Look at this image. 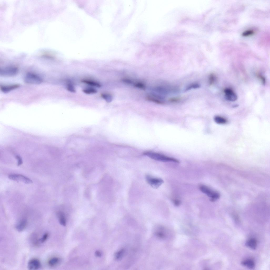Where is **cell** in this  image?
<instances>
[{
	"instance_id": "cell-3",
	"label": "cell",
	"mask_w": 270,
	"mask_h": 270,
	"mask_svg": "<svg viewBox=\"0 0 270 270\" xmlns=\"http://www.w3.org/2000/svg\"><path fill=\"white\" fill-rule=\"evenodd\" d=\"M24 80L26 83L33 84H40L43 81L40 76L31 73H28L26 75Z\"/></svg>"
},
{
	"instance_id": "cell-23",
	"label": "cell",
	"mask_w": 270,
	"mask_h": 270,
	"mask_svg": "<svg viewBox=\"0 0 270 270\" xmlns=\"http://www.w3.org/2000/svg\"><path fill=\"white\" fill-rule=\"evenodd\" d=\"M83 92L87 94H94L97 93V91L95 89L92 88H89L83 89Z\"/></svg>"
},
{
	"instance_id": "cell-24",
	"label": "cell",
	"mask_w": 270,
	"mask_h": 270,
	"mask_svg": "<svg viewBox=\"0 0 270 270\" xmlns=\"http://www.w3.org/2000/svg\"><path fill=\"white\" fill-rule=\"evenodd\" d=\"M134 86L135 87L143 90H145L146 88L144 83L140 82H137L134 83Z\"/></svg>"
},
{
	"instance_id": "cell-1",
	"label": "cell",
	"mask_w": 270,
	"mask_h": 270,
	"mask_svg": "<svg viewBox=\"0 0 270 270\" xmlns=\"http://www.w3.org/2000/svg\"><path fill=\"white\" fill-rule=\"evenodd\" d=\"M144 155L151 159L157 161L163 162H172L179 163L178 160L174 158L166 156L162 154L150 152H146L144 153Z\"/></svg>"
},
{
	"instance_id": "cell-18",
	"label": "cell",
	"mask_w": 270,
	"mask_h": 270,
	"mask_svg": "<svg viewBox=\"0 0 270 270\" xmlns=\"http://www.w3.org/2000/svg\"><path fill=\"white\" fill-rule=\"evenodd\" d=\"M57 216L60 223L62 225L65 226L66 224V220L64 215L61 213H59L58 214Z\"/></svg>"
},
{
	"instance_id": "cell-21",
	"label": "cell",
	"mask_w": 270,
	"mask_h": 270,
	"mask_svg": "<svg viewBox=\"0 0 270 270\" xmlns=\"http://www.w3.org/2000/svg\"><path fill=\"white\" fill-rule=\"evenodd\" d=\"M216 80V77L215 75L213 73L210 74L208 76V81L209 85H213L215 82Z\"/></svg>"
},
{
	"instance_id": "cell-14",
	"label": "cell",
	"mask_w": 270,
	"mask_h": 270,
	"mask_svg": "<svg viewBox=\"0 0 270 270\" xmlns=\"http://www.w3.org/2000/svg\"><path fill=\"white\" fill-rule=\"evenodd\" d=\"M81 82L83 83L93 87H100L101 86V85L99 83L91 80H83Z\"/></svg>"
},
{
	"instance_id": "cell-10",
	"label": "cell",
	"mask_w": 270,
	"mask_h": 270,
	"mask_svg": "<svg viewBox=\"0 0 270 270\" xmlns=\"http://www.w3.org/2000/svg\"><path fill=\"white\" fill-rule=\"evenodd\" d=\"M27 224V220L25 219H22L17 224L16 228L18 232H22L26 228Z\"/></svg>"
},
{
	"instance_id": "cell-29",
	"label": "cell",
	"mask_w": 270,
	"mask_h": 270,
	"mask_svg": "<svg viewBox=\"0 0 270 270\" xmlns=\"http://www.w3.org/2000/svg\"><path fill=\"white\" fill-rule=\"evenodd\" d=\"M181 100V99L180 98L174 97L169 99V101L172 103H177L179 102Z\"/></svg>"
},
{
	"instance_id": "cell-33",
	"label": "cell",
	"mask_w": 270,
	"mask_h": 270,
	"mask_svg": "<svg viewBox=\"0 0 270 270\" xmlns=\"http://www.w3.org/2000/svg\"><path fill=\"white\" fill-rule=\"evenodd\" d=\"M95 255L96 256L100 257L102 256V254L101 252L99 250L96 251L95 253Z\"/></svg>"
},
{
	"instance_id": "cell-13",
	"label": "cell",
	"mask_w": 270,
	"mask_h": 270,
	"mask_svg": "<svg viewBox=\"0 0 270 270\" xmlns=\"http://www.w3.org/2000/svg\"><path fill=\"white\" fill-rule=\"evenodd\" d=\"M242 265L250 269L255 268V265L254 262L251 259H247L241 263Z\"/></svg>"
},
{
	"instance_id": "cell-31",
	"label": "cell",
	"mask_w": 270,
	"mask_h": 270,
	"mask_svg": "<svg viewBox=\"0 0 270 270\" xmlns=\"http://www.w3.org/2000/svg\"><path fill=\"white\" fill-rule=\"evenodd\" d=\"M257 76H258V78L261 80L262 84L263 85H265V84L266 83V79L265 78V77L260 74H258L257 75Z\"/></svg>"
},
{
	"instance_id": "cell-12",
	"label": "cell",
	"mask_w": 270,
	"mask_h": 270,
	"mask_svg": "<svg viewBox=\"0 0 270 270\" xmlns=\"http://www.w3.org/2000/svg\"><path fill=\"white\" fill-rule=\"evenodd\" d=\"M245 245L247 247L253 249H255L257 247V241L255 239H250L246 241Z\"/></svg>"
},
{
	"instance_id": "cell-6",
	"label": "cell",
	"mask_w": 270,
	"mask_h": 270,
	"mask_svg": "<svg viewBox=\"0 0 270 270\" xmlns=\"http://www.w3.org/2000/svg\"><path fill=\"white\" fill-rule=\"evenodd\" d=\"M146 100L158 104H165V101L164 96L158 94L152 93L146 96Z\"/></svg>"
},
{
	"instance_id": "cell-28",
	"label": "cell",
	"mask_w": 270,
	"mask_h": 270,
	"mask_svg": "<svg viewBox=\"0 0 270 270\" xmlns=\"http://www.w3.org/2000/svg\"><path fill=\"white\" fill-rule=\"evenodd\" d=\"M173 204L177 206H178L181 205V201L179 199L177 198L173 199L172 200Z\"/></svg>"
},
{
	"instance_id": "cell-26",
	"label": "cell",
	"mask_w": 270,
	"mask_h": 270,
	"mask_svg": "<svg viewBox=\"0 0 270 270\" xmlns=\"http://www.w3.org/2000/svg\"><path fill=\"white\" fill-rule=\"evenodd\" d=\"M254 33V31L252 30H248L244 31L242 33V35L244 36H247L253 35Z\"/></svg>"
},
{
	"instance_id": "cell-22",
	"label": "cell",
	"mask_w": 270,
	"mask_h": 270,
	"mask_svg": "<svg viewBox=\"0 0 270 270\" xmlns=\"http://www.w3.org/2000/svg\"><path fill=\"white\" fill-rule=\"evenodd\" d=\"M163 230V229L162 228H159L157 229L155 232V234L156 236L161 239H164L165 237Z\"/></svg>"
},
{
	"instance_id": "cell-5",
	"label": "cell",
	"mask_w": 270,
	"mask_h": 270,
	"mask_svg": "<svg viewBox=\"0 0 270 270\" xmlns=\"http://www.w3.org/2000/svg\"><path fill=\"white\" fill-rule=\"evenodd\" d=\"M18 72V69L15 67L2 68L0 70V75L3 76L10 77L16 75Z\"/></svg>"
},
{
	"instance_id": "cell-4",
	"label": "cell",
	"mask_w": 270,
	"mask_h": 270,
	"mask_svg": "<svg viewBox=\"0 0 270 270\" xmlns=\"http://www.w3.org/2000/svg\"><path fill=\"white\" fill-rule=\"evenodd\" d=\"M145 178L147 183L154 189L158 188L164 183L161 179L153 177L149 175H146Z\"/></svg>"
},
{
	"instance_id": "cell-9",
	"label": "cell",
	"mask_w": 270,
	"mask_h": 270,
	"mask_svg": "<svg viewBox=\"0 0 270 270\" xmlns=\"http://www.w3.org/2000/svg\"><path fill=\"white\" fill-rule=\"evenodd\" d=\"M41 266L40 261L36 259H33L30 260L28 264V268L30 270L38 269L41 267Z\"/></svg>"
},
{
	"instance_id": "cell-32",
	"label": "cell",
	"mask_w": 270,
	"mask_h": 270,
	"mask_svg": "<svg viewBox=\"0 0 270 270\" xmlns=\"http://www.w3.org/2000/svg\"><path fill=\"white\" fill-rule=\"evenodd\" d=\"M16 158L18 160L17 165L20 166L23 164V161L22 158L19 156H16Z\"/></svg>"
},
{
	"instance_id": "cell-7",
	"label": "cell",
	"mask_w": 270,
	"mask_h": 270,
	"mask_svg": "<svg viewBox=\"0 0 270 270\" xmlns=\"http://www.w3.org/2000/svg\"><path fill=\"white\" fill-rule=\"evenodd\" d=\"M8 178L12 180L18 182H22L26 184H31L33 183L31 180L29 178L20 174L10 175L9 176Z\"/></svg>"
},
{
	"instance_id": "cell-27",
	"label": "cell",
	"mask_w": 270,
	"mask_h": 270,
	"mask_svg": "<svg viewBox=\"0 0 270 270\" xmlns=\"http://www.w3.org/2000/svg\"><path fill=\"white\" fill-rule=\"evenodd\" d=\"M48 233H46L43 235L39 241L42 243H44L48 239Z\"/></svg>"
},
{
	"instance_id": "cell-19",
	"label": "cell",
	"mask_w": 270,
	"mask_h": 270,
	"mask_svg": "<svg viewBox=\"0 0 270 270\" xmlns=\"http://www.w3.org/2000/svg\"><path fill=\"white\" fill-rule=\"evenodd\" d=\"M214 120L216 123L219 124H224L227 122V120L226 119L219 116L215 117Z\"/></svg>"
},
{
	"instance_id": "cell-16",
	"label": "cell",
	"mask_w": 270,
	"mask_h": 270,
	"mask_svg": "<svg viewBox=\"0 0 270 270\" xmlns=\"http://www.w3.org/2000/svg\"><path fill=\"white\" fill-rule=\"evenodd\" d=\"M201 85L198 83H193L188 86L185 89V91H187L193 89H196L200 88Z\"/></svg>"
},
{
	"instance_id": "cell-25",
	"label": "cell",
	"mask_w": 270,
	"mask_h": 270,
	"mask_svg": "<svg viewBox=\"0 0 270 270\" xmlns=\"http://www.w3.org/2000/svg\"><path fill=\"white\" fill-rule=\"evenodd\" d=\"M67 89L68 90L71 92L75 93L76 90L74 87L71 83H68L67 86Z\"/></svg>"
},
{
	"instance_id": "cell-2",
	"label": "cell",
	"mask_w": 270,
	"mask_h": 270,
	"mask_svg": "<svg viewBox=\"0 0 270 270\" xmlns=\"http://www.w3.org/2000/svg\"><path fill=\"white\" fill-rule=\"evenodd\" d=\"M199 189L203 194L210 198V201L211 202L216 201L220 197L219 192L212 189L206 185H200L199 186Z\"/></svg>"
},
{
	"instance_id": "cell-8",
	"label": "cell",
	"mask_w": 270,
	"mask_h": 270,
	"mask_svg": "<svg viewBox=\"0 0 270 270\" xmlns=\"http://www.w3.org/2000/svg\"><path fill=\"white\" fill-rule=\"evenodd\" d=\"M224 92L226 98L228 100L234 102L237 100V96L232 89L228 88H226L224 89Z\"/></svg>"
},
{
	"instance_id": "cell-30",
	"label": "cell",
	"mask_w": 270,
	"mask_h": 270,
	"mask_svg": "<svg viewBox=\"0 0 270 270\" xmlns=\"http://www.w3.org/2000/svg\"><path fill=\"white\" fill-rule=\"evenodd\" d=\"M122 81L124 83L128 85L131 84L133 82L131 80L127 78H124L122 79Z\"/></svg>"
},
{
	"instance_id": "cell-11",
	"label": "cell",
	"mask_w": 270,
	"mask_h": 270,
	"mask_svg": "<svg viewBox=\"0 0 270 270\" xmlns=\"http://www.w3.org/2000/svg\"><path fill=\"white\" fill-rule=\"evenodd\" d=\"M20 86V85L18 84L2 86H1V89L4 93H7L13 90L18 88Z\"/></svg>"
},
{
	"instance_id": "cell-17",
	"label": "cell",
	"mask_w": 270,
	"mask_h": 270,
	"mask_svg": "<svg viewBox=\"0 0 270 270\" xmlns=\"http://www.w3.org/2000/svg\"><path fill=\"white\" fill-rule=\"evenodd\" d=\"M101 97L107 103L111 102L113 100L112 95L109 94L102 93L101 94Z\"/></svg>"
},
{
	"instance_id": "cell-20",
	"label": "cell",
	"mask_w": 270,
	"mask_h": 270,
	"mask_svg": "<svg viewBox=\"0 0 270 270\" xmlns=\"http://www.w3.org/2000/svg\"><path fill=\"white\" fill-rule=\"evenodd\" d=\"M125 252L124 249H122L115 253V259L118 260H120L123 258Z\"/></svg>"
},
{
	"instance_id": "cell-15",
	"label": "cell",
	"mask_w": 270,
	"mask_h": 270,
	"mask_svg": "<svg viewBox=\"0 0 270 270\" xmlns=\"http://www.w3.org/2000/svg\"><path fill=\"white\" fill-rule=\"evenodd\" d=\"M60 261L59 258H53L50 259L48 262L49 266L50 267H54L59 264Z\"/></svg>"
}]
</instances>
